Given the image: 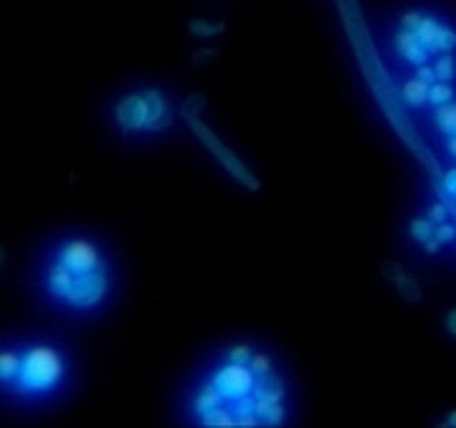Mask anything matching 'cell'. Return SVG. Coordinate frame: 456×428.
I'll return each instance as SVG.
<instances>
[{
	"instance_id": "6da1fadb",
	"label": "cell",
	"mask_w": 456,
	"mask_h": 428,
	"mask_svg": "<svg viewBox=\"0 0 456 428\" xmlns=\"http://www.w3.org/2000/svg\"><path fill=\"white\" fill-rule=\"evenodd\" d=\"M64 357L51 345H33L21 357V370L15 375V393L30 395V393H46L56 388L64 377Z\"/></svg>"
},
{
	"instance_id": "7a4b0ae2",
	"label": "cell",
	"mask_w": 456,
	"mask_h": 428,
	"mask_svg": "<svg viewBox=\"0 0 456 428\" xmlns=\"http://www.w3.org/2000/svg\"><path fill=\"white\" fill-rule=\"evenodd\" d=\"M211 383L216 385V391L221 393L223 400H234L236 403L238 398L254 393L256 375L251 373L249 365H236V362H228V365H223V368L216 373Z\"/></svg>"
},
{
	"instance_id": "3957f363",
	"label": "cell",
	"mask_w": 456,
	"mask_h": 428,
	"mask_svg": "<svg viewBox=\"0 0 456 428\" xmlns=\"http://www.w3.org/2000/svg\"><path fill=\"white\" fill-rule=\"evenodd\" d=\"M155 89L145 91V94H132L122 99L117 104V122L125 132H137V130H148V122L152 117V104H155Z\"/></svg>"
},
{
	"instance_id": "277c9868",
	"label": "cell",
	"mask_w": 456,
	"mask_h": 428,
	"mask_svg": "<svg viewBox=\"0 0 456 428\" xmlns=\"http://www.w3.org/2000/svg\"><path fill=\"white\" fill-rule=\"evenodd\" d=\"M56 261L67 266L74 276L104 269L102 258H99V251H96V246L91 244V241H84V238L69 241V244L59 251V258H56Z\"/></svg>"
},
{
	"instance_id": "5b68a950",
	"label": "cell",
	"mask_w": 456,
	"mask_h": 428,
	"mask_svg": "<svg viewBox=\"0 0 456 428\" xmlns=\"http://www.w3.org/2000/svg\"><path fill=\"white\" fill-rule=\"evenodd\" d=\"M107 292V276H104V269L99 271H89V274H79L71 281V289L67 294V302L76 310H84V307H94L99 299Z\"/></svg>"
},
{
	"instance_id": "8992f818",
	"label": "cell",
	"mask_w": 456,
	"mask_h": 428,
	"mask_svg": "<svg viewBox=\"0 0 456 428\" xmlns=\"http://www.w3.org/2000/svg\"><path fill=\"white\" fill-rule=\"evenodd\" d=\"M416 36L419 41L428 48V53L439 51H454L456 48V30H451L449 26L439 23L431 15H423L421 23L416 26Z\"/></svg>"
},
{
	"instance_id": "52a82bcc",
	"label": "cell",
	"mask_w": 456,
	"mask_h": 428,
	"mask_svg": "<svg viewBox=\"0 0 456 428\" xmlns=\"http://www.w3.org/2000/svg\"><path fill=\"white\" fill-rule=\"evenodd\" d=\"M396 51L403 56L408 64H416V66H421V64H426L428 61V48L419 41V36H416V30H408V28H401L396 36Z\"/></svg>"
},
{
	"instance_id": "ba28073f",
	"label": "cell",
	"mask_w": 456,
	"mask_h": 428,
	"mask_svg": "<svg viewBox=\"0 0 456 428\" xmlns=\"http://www.w3.org/2000/svg\"><path fill=\"white\" fill-rule=\"evenodd\" d=\"M254 395L261 400H272V403H279L284 398V385L277 375H261L256 377V385H254Z\"/></svg>"
},
{
	"instance_id": "9c48e42d",
	"label": "cell",
	"mask_w": 456,
	"mask_h": 428,
	"mask_svg": "<svg viewBox=\"0 0 456 428\" xmlns=\"http://www.w3.org/2000/svg\"><path fill=\"white\" fill-rule=\"evenodd\" d=\"M71 281H74V274L69 271L64 264H53L51 274H49V292L53 296H61V299H67L69 289H71Z\"/></svg>"
},
{
	"instance_id": "30bf717a",
	"label": "cell",
	"mask_w": 456,
	"mask_h": 428,
	"mask_svg": "<svg viewBox=\"0 0 456 428\" xmlns=\"http://www.w3.org/2000/svg\"><path fill=\"white\" fill-rule=\"evenodd\" d=\"M428 87H431V84L421 82L419 76H413L411 82L403 84V102L408 104V107H413V109L423 107V104L428 102Z\"/></svg>"
},
{
	"instance_id": "8fae6325",
	"label": "cell",
	"mask_w": 456,
	"mask_h": 428,
	"mask_svg": "<svg viewBox=\"0 0 456 428\" xmlns=\"http://www.w3.org/2000/svg\"><path fill=\"white\" fill-rule=\"evenodd\" d=\"M200 423H203V426H213V428H234L236 416H234V411H228V408L216 406L200 416Z\"/></svg>"
},
{
	"instance_id": "7c38bea8",
	"label": "cell",
	"mask_w": 456,
	"mask_h": 428,
	"mask_svg": "<svg viewBox=\"0 0 456 428\" xmlns=\"http://www.w3.org/2000/svg\"><path fill=\"white\" fill-rule=\"evenodd\" d=\"M223 403V398H221V393L216 391V385L213 383H208V385H203L200 388V393H198V398H195V416H203L206 411H211V408H216V406H221Z\"/></svg>"
},
{
	"instance_id": "4fadbf2b",
	"label": "cell",
	"mask_w": 456,
	"mask_h": 428,
	"mask_svg": "<svg viewBox=\"0 0 456 428\" xmlns=\"http://www.w3.org/2000/svg\"><path fill=\"white\" fill-rule=\"evenodd\" d=\"M436 127L441 130L446 137L456 134V102H446L441 104L439 109H436V117H434Z\"/></svg>"
},
{
	"instance_id": "5bb4252c",
	"label": "cell",
	"mask_w": 456,
	"mask_h": 428,
	"mask_svg": "<svg viewBox=\"0 0 456 428\" xmlns=\"http://www.w3.org/2000/svg\"><path fill=\"white\" fill-rule=\"evenodd\" d=\"M254 413L261 418V421H266L269 426H279L281 418H284V406H279V403H272V400H261L256 398V406H254Z\"/></svg>"
},
{
	"instance_id": "9a60e30c",
	"label": "cell",
	"mask_w": 456,
	"mask_h": 428,
	"mask_svg": "<svg viewBox=\"0 0 456 428\" xmlns=\"http://www.w3.org/2000/svg\"><path fill=\"white\" fill-rule=\"evenodd\" d=\"M21 370V357L10 350H3L0 353V383H8V380H15Z\"/></svg>"
},
{
	"instance_id": "2e32d148",
	"label": "cell",
	"mask_w": 456,
	"mask_h": 428,
	"mask_svg": "<svg viewBox=\"0 0 456 428\" xmlns=\"http://www.w3.org/2000/svg\"><path fill=\"white\" fill-rule=\"evenodd\" d=\"M428 102L434 104V107L454 102V87H451L449 82H439V79H436V82L428 87Z\"/></svg>"
},
{
	"instance_id": "e0dca14e",
	"label": "cell",
	"mask_w": 456,
	"mask_h": 428,
	"mask_svg": "<svg viewBox=\"0 0 456 428\" xmlns=\"http://www.w3.org/2000/svg\"><path fill=\"white\" fill-rule=\"evenodd\" d=\"M434 71H436V79H439V82H454V76H456L454 56H449V53L439 56L434 64Z\"/></svg>"
},
{
	"instance_id": "ac0fdd59",
	"label": "cell",
	"mask_w": 456,
	"mask_h": 428,
	"mask_svg": "<svg viewBox=\"0 0 456 428\" xmlns=\"http://www.w3.org/2000/svg\"><path fill=\"white\" fill-rule=\"evenodd\" d=\"M411 236L416 238V241H428V238H434V226H431V218H416V221H411Z\"/></svg>"
},
{
	"instance_id": "d6986e66",
	"label": "cell",
	"mask_w": 456,
	"mask_h": 428,
	"mask_svg": "<svg viewBox=\"0 0 456 428\" xmlns=\"http://www.w3.org/2000/svg\"><path fill=\"white\" fill-rule=\"evenodd\" d=\"M249 368L256 377L269 375V373H272V357L264 355V353H254L251 355V360H249Z\"/></svg>"
},
{
	"instance_id": "ffe728a7",
	"label": "cell",
	"mask_w": 456,
	"mask_h": 428,
	"mask_svg": "<svg viewBox=\"0 0 456 428\" xmlns=\"http://www.w3.org/2000/svg\"><path fill=\"white\" fill-rule=\"evenodd\" d=\"M251 355H254L251 345H236V347L228 350V362H236V365H249Z\"/></svg>"
},
{
	"instance_id": "44dd1931",
	"label": "cell",
	"mask_w": 456,
	"mask_h": 428,
	"mask_svg": "<svg viewBox=\"0 0 456 428\" xmlns=\"http://www.w3.org/2000/svg\"><path fill=\"white\" fill-rule=\"evenodd\" d=\"M254 406H256V395H254V393H249V395H243V398L236 400L234 416H236V418H241V416L254 413Z\"/></svg>"
},
{
	"instance_id": "7402d4cb",
	"label": "cell",
	"mask_w": 456,
	"mask_h": 428,
	"mask_svg": "<svg viewBox=\"0 0 456 428\" xmlns=\"http://www.w3.org/2000/svg\"><path fill=\"white\" fill-rule=\"evenodd\" d=\"M434 238H439L441 244H449V241H454V238H456V229L451 226V223H446V221L439 223V226L434 229Z\"/></svg>"
},
{
	"instance_id": "603a6c76",
	"label": "cell",
	"mask_w": 456,
	"mask_h": 428,
	"mask_svg": "<svg viewBox=\"0 0 456 428\" xmlns=\"http://www.w3.org/2000/svg\"><path fill=\"white\" fill-rule=\"evenodd\" d=\"M428 218L434 223H444L446 218H449V208L444 206V203H431V208H428Z\"/></svg>"
},
{
	"instance_id": "cb8c5ba5",
	"label": "cell",
	"mask_w": 456,
	"mask_h": 428,
	"mask_svg": "<svg viewBox=\"0 0 456 428\" xmlns=\"http://www.w3.org/2000/svg\"><path fill=\"white\" fill-rule=\"evenodd\" d=\"M416 76H419L421 82H426V84L436 82V71H434V66H428V64H421L419 71H416Z\"/></svg>"
},
{
	"instance_id": "d4e9b609",
	"label": "cell",
	"mask_w": 456,
	"mask_h": 428,
	"mask_svg": "<svg viewBox=\"0 0 456 428\" xmlns=\"http://www.w3.org/2000/svg\"><path fill=\"white\" fill-rule=\"evenodd\" d=\"M421 18H423V15L416 13V10H411V13H405V15H403V28L416 30V26H419V23H421Z\"/></svg>"
},
{
	"instance_id": "484cf974",
	"label": "cell",
	"mask_w": 456,
	"mask_h": 428,
	"mask_svg": "<svg viewBox=\"0 0 456 428\" xmlns=\"http://www.w3.org/2000/svg\"><path fill=\"white\" fill-rule=\"evenodd\" d=\"M444 188H446L451 195H456V168L446 170V175H444Z\"/></svg>"
},
{
	"instance_id": "4316f807",
	"label": "cell",
	"mask_w": 456,
	"mask_h": 428,
	"mask_svg": "<svg viewBox=\"0 0 456 428\" xmlns=\"http://www.w3.org/2000/svg\"><path fill=\"white\" fill-rule=\"evenodd\" d=\"M423 249H426L428 253H436L441 249V241H439V238H428V241H423Z\"/></svg>"
},
{
	"instance_id": "83f0119b",
	"label": "cell",
	"mask_w": 456,
	"mask_h": 428,
	"mask_svg": "<svg viewBox=\"0 0 456 428\" xmlns=\"http://www.w3.org/2000/svg\"><path fill=\"white\" fill-rule=\"evenodd\" d=\"M446 330L456 337V310H451L449 314H446Z\"/></svg>"
},
{
	"instance_id": "f1b7e54d",
	"label": "cell",
	"mask_w": 456,
	"mask_h": 428,
	"mask_svg": "<svg viewBox=\"0 0 456 428\" xmlns=\"http://www.w3.org/2000/svg\"><path fill=\"white\" fill-rule=\"evenodd\" d=\"M216 30H221V26L218 28H203V23H193V33H216Z\"/></svg>"
},
{
	"instance_id": "f546056e",
	"label": "cell",
	"mask_w": 456,
	"mask_h": 428,
	"mask_svg": "<svg viewBox=\"0 0 456 428\" xmlns=\"http://www.w3.org/2000/svg\"><path fill=\"white\" fill-rule=\"evenodd\" d=\"M449 152L456 157V134H451V137H449Z\"/></svg>"
},
{
	"instance_id": "4dcf8cb0",
	"label": "cell",
	"mask_w": 456,
	"mask_h": 428,
	"mask_svg": "<svg viewBox=\"0 0 456 428\" xmlns=\"http://www.w3.org/2000/svg\"><path fill=\"white\" fill-rule=\"evenodd\" d=\"M446 426H454L456 428V411H451L449 418H446Z\"/></svg>"
}]
</instances>
